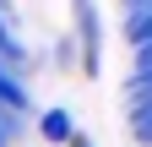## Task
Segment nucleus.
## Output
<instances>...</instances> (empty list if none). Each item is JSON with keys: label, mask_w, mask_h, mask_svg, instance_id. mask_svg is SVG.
<instances>
[{"label": "nucleus", "mask_w": 152, "mask_h": 147, "mask_svg": "<svg viewBox=\"0 0 152 147\" xmlns=\"http://www.w3.org/2000/svg\"><path fill=\"white\" fill-rule=\"evenodd\" d=\"M130 54H136V65H130V76H152V44L130 49Z\"/></svg>", "instance_id": "obj_5"}, {"label": "nucleus", "mask_w": 152, "mask_h": 147, "mask_svg": "<svg viewBox=\"0 0 152 147\" xmlns=\"http://www.w3.org/2000/svg\"><path fill=\"white\" fill-rule=\"evenodd\" d=\"M71 38L82 54V76H98L103 71V16L98 0H71Z\"/></svg>", "instance_id": "obj_1"}, {"label": "nucleus", "mask_w": 152, "mask_h": 147, "mask_svg": "<svg viewBox=\"0 0 152 147\" xmlns=\"http://www.w3.org/2000/svg\"><path fill=\"white\" fill-rule=\"evenodd\" d=\"M65 147H98V142H92V136H87V131H76V136H71V142H65Z\"/></svg>", "instance_id": "obj_6"}, {"label": "nucleus", "mask_w": 152, "mask_h": 147, "mask_svg": "<svg viewBox=\"0 0 152 147\" xmlns=\"http://www.w3.org/2000/svg\"><path fill=\"white\" fill-rule=\"evenodd\" d=\"M125 44H130V49L152 44V6H147V11H130V16H125Z\"/></svg>", "instance_id": "obj_3"}, {"label": "nucleus", "mask_w": 152, "mask_h": 147, "mask_svg": "<svg viewBox=\"0 0 152 147\" xmlns=\"http://www.w3.org/2000/svg\"><path fill=\"white\" fill-rule=\"evenodd\" d=\"M38 136H44L49 147H65V142L76 136V115H71L65 104H49L44 115H38Z\"/></svg>", "instance_id": "obj_2"}, {"label": "nucleus", "mask_w": 152, "mask_h": 147, "mask_svg": "<svg viewBox=\"0 0 152 147\" xmlns=\"http://www.w3.org/2000/svg\"><path fill=\"white\" fill-rule=\"evenodd\" d=\"M130 136L141 147H152V109H130Z\"/></svg>", "instance_id": "obj_4"}]
</instances>
